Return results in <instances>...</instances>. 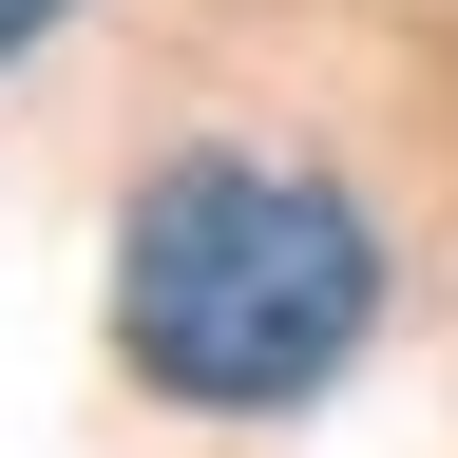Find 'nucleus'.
<instances>
[{
	"instance_id": "nucleus-1",
	"label": "nucleus",
	"mask_w": 458,
	"mask_h": 458,
	"mask_svg": "<svg viewBox=\"0 0 458 458\" xmlns=\"http://www.w3.org/2000/svg\"><path fill=\"white\" fill-rule=\"evenodd\" d=\"M382 325V229L325 191V172L267 153H172L134 229H114V344H134L153 401L191 420H286L363 363Z\"/></svg>"
},
{
	"instance_id": "nucleus-2",
	"label": "nucleus",
	"mask_w": 458,
	"mask_h": 458,
	"mask_svg": "<svg viewBox=\"0 0 458 458\" xmlns=\"http://www.w3.org/2000/svg\"><path fill=\"white\" fill-rule=\"evenodd\" d=\"M38 20H57V0H0V57H20V38H38Z\"/></svg>"
}]
</instances>
